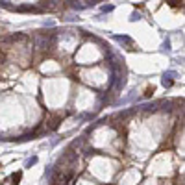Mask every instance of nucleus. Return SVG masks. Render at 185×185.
<instances>
[{
    "label": "nucleus",
    "instance_id": "nucleus-5",
    "mask_svg": "<svg viewBox=\"0 0 185 185\" xmlns=\"http://www.w3.org/2000/svg\"><path fill=\"white\" fill-rule=\"evenodd\" d=\"M154 91H155L154 87H148V89H146V92H145V95H146V96H152V95H154Z\"/></svg>",
    "mask_w": 185,
    "mask_h": 185
},
{
    "label": "nucleus",
    "instance_id": "nucleus-7",
    "mask_svg": "<svg viewBox=\"0 0 185 185\" xmlns=\"http://www.w3.org/2000/svg\"><path fill=\"white\" fill-rule=\"evenodd\" d=\"M111 9H113V6H104L102 8V11H111Z\"/></svg>",
    "mask_w": 185,
    "mask_h": 185
},
{
    "label": "nucleus",
    "instance_id": "nucleus-6",
    "mask_svg": "<svg viewBox=\"0 0 185 185\" xmlns=\"http://www.w3.org/2000/svg\"><path fill=\"white\" fill-rule=\"evenodd\" d=\"M35 163H37V157H32V159H28V163H26V165L32 167V165H35Z\"/></svg>",
    "mask_w": 185,
    "mask_h": 185
},
{
    "label": "nucleus",
    "instance_id": "nucleus-8",
    "mask_svg": "<svg viewBox=\"0 0 185 185\" xmlns=\"http://www.w3.org/2000/svg\"><path fill=\"white\" fill-rule=\"evenodd\" d=\"M131 20H139V13H133L131 15Z\"/></svg>",
    "mask_w": 185,
    "mask_h": 185
},
{
    "label": "nucleus",
    "instance_id": "nucleus-4",
    "mask_svg": "<svg viewBox=\"0 0 185 185\" xmlns=\"http://www.w3.org/2000/svg\"><path fill=\"white\" fill-rule=\"evenodd\" d=\"M167 2H169L170 6H174V8H176V6H180V4L183 2V0H167Z\"/></svg>",
    "mask_w": 185,
    "mask_h": 185
},
{
    "label": "nucleus",
    "instance_id": "nucleus-3",
    "mask_svg": "<svg viewBox=\"0 0 185 185\" xmlns=\"http://www.w3.org/2000/svg\"><path fill=\"white\" fill-rule=\"evenodd\" d=\"M20 178H22V172H20V170H19V172H13V176H11V185H19Z\"/></svg>",
    "mask_w": 185,
    "mask_h": 185
},
{
    "label": "nucleus",
    "instance_id": "nucleus-2",
    "mask_svg": "<svg viewBox=\"0 0 185 185\" xmlns=\"http://www.w3.org/2000/svg\"><path fill=\"white\" fill-rule=\"evenodd\" d=\"M172 76H174L172 72H169V74L163 76V85H165V87H170V85H172Z\"/></svg>",
    "mask_w": 185,
    "mask_h": 185
},
{
    "label": "nucleus",
    "instance_id": "nucleus-1",
    "mask_svg": "<svg viewBox=\"0 0 185 185\" xmlns=\"http://www.w3.org/2000/svg\"><path fill=\"white\" fill-rule=\"evenodd\" d=\"M59 117H50L48 119V122H46V126H48V130H58L59 128Z\"/></svg>",
    "mask_w": 185,
    "mask_h": 185
}]
</instances>
